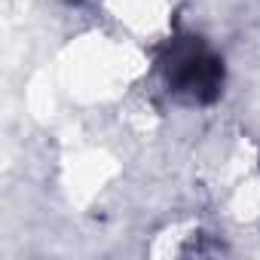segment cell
<instances>
[{
  "label": "cell",
  "instance_id": "cell-1",
  "mask_svg": "<svg viewBox=\"0 0 260 260\" xmlns=\"http://www.w3.org/2000/svg\"><path fill=\"white\" fill-rule=\"evenodd\" d=\"M159 64H162L169 89L178 98L190 104H205L217 98L220 83H223V64L199 37L172 40Z\"/></svg>",
  "mask_w": 260,
  "mask_h": 260
}]
</instances>
